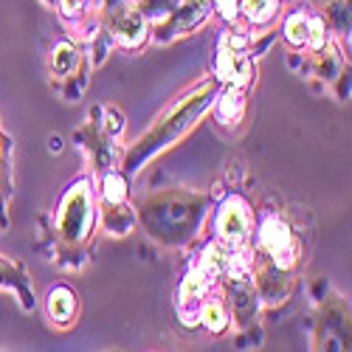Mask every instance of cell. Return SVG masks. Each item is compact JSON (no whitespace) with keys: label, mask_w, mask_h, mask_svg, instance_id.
I'll use <instances>...</instances> for the list:
<instances>
[{"label":"cell","mask_w":352,"mask_h":352,"mask_svg":"<svg viewBox=\"0 0 352 352\" xmlns=\"http://www.w3.org/2000/svg\"><path fill=\"white\" fill-rule=\"evenodd\" d=\"M285 37L293 43V45H307V37H310V14H302L296 12L287 25H285Z\"/></svg>","instance_id":"obj_12"},{"label":"cell","mask_w":352,"mask_h":352,"mask_svg":"<svg viewBox=\"0 0 352 352\" xmlns=\"http://www.w3.org/2000/svg\"><path fill=\"white\" fill-rule=\"evenodd\" d=\"M217 76L223 82H228L231 87H243L251 82V60L248 54H243V48H231L226 40H220V51H217Z\"/></svg>","instance_id":"obj_5"},{"label":"cell","mask_w":352,"mask_h":352,"mask_svg":"<svg viewBox=\"0 0 352 352\" xmlns=\"http://www.w3.org/2000/svg\"><path fill=\"white\" fill-rule=\"evenodd\" d=\"M200 318L212 333H223L226 324H228V313H226V305L220 299H206L200 307Z\"/></svg>","instance_id":"obj_10"},{"label":"cell","mask_w":352,"mask_h":352,"mask_svg":"<svg viewBox=\"0 0 352 352\" xmlns=\"http://www.w3.org/2000/svg\"><path fill=\"white\" fill-rule=\"evenodd\" d=\"M76 313V296L68 287H54L51 296H48V316L60 324H68Z\"/></svg>","instance_id":"obj_8"},{"label":"cell","mask_w":352,"mask_h":352,"mask_svg":"<svg viewBox=\"0 0 352 352\" xmlns=\"http://www.w3.org/2000/svg\"><path fill=\"white\" fill-rule=\"evenodd\" d=\"M60 9H63L65 17H76L85 9V0H60Z\"/></svg>","instance_id":"obj_16"},{"label":"cell","mask_w":352,"mask_h":352,"mask_svg":"<svg viewBox=\"0 0 352 352\" xmlns=\"http://www.w3.org/2000/svg\"><path fill=\"white\" fill-rule=\"evenodd\" d=\"M94 226V212H91V186L87 181H79L71 186V192L63 200L60 212V234L68 243H79L87 237V231Z\"/></svg>","instance_id":"obj_2"},{"label":"cell","mask_w":352,"mask_h":352,"mask_svg":"<svg viewBox=\"0 0 352 352\" xmlns=\"http://www.w3.org/2000/svg\"><path fill=\"white\" fill-rule=\"evenodd\" d=\"M217 237L223 245H228L231 251H240L248 237H251V228H254V217L251 209L243 197H228L220 212H217Z\"/></svg>","instance_id":"obj_3"},{"label":"cell","mask_w":352,"mask_h":352,"mask_svg":"<svg viewBox=\"0 0 352 352\" xmlns=\"http://www.w3.org/2000/svg\"><path fill=\"white\" fill-rule=\"evenodd\" d=\"M259 245L276 262V268H287L293 262V237H290V228L279 217H265L262 220Z\"/></svg>","instance_id":"obj_4"},{"label":"cell","mask_w":352,"mask_h":352,"mask_svg":"<svg viewBox=\"0 0 352 352\" xmlns=\"http://www.w3.org/2000/svg\"><path fill=\"white\" fill-rule=\"evenodd\" d=\"M209 12V0H181L178 6L172 9V14L161 23V34L158 40H169L175 34H184L189 28H195Z\"/></svg>","instance_id":"obj_6"},{"label":"cell","mask_w":352,"mask_h":352,"mask_svg":"<svg viewBox=\"0 0 352 352\" xmlns=\"http://www.w3.org/2000/svg\"><path fill=\"white\" fill-rule=\"evenodd\" d=\"M214 3H217L220 14H223L226 20H234V17H237V0H214Z\"/></svg>","instance_id":"obj_17"},{"label":"cell","mask_w":352,"mask_h":352,"mask_svg":"<svg viewBox=\"0 0 352 352\" xmlns=\"http://www.w3.org/2000/svg\"><path fill=\"white\" fill-rule=\"evenodd\" d=\"M276 3L279 0H243V12L254 23H268L276 14Z\"/></svg>","instance_id":"obj_14"},{"label":"cell","mask_w":352,"mask_h":352,"mask_svg":"<svg viewBox=\"0 0 352 352\" xmlns=\"http://www.w3.org/2000/svg\"><path fill=\"white\" fill-rule=\"evenodd\" d=\"M79 65V51L74 43H60L51 51V71L56 76H71Z\"/></svg>","instance_id":"obj_9"},{"label":"cell","mask_w":352,"mask_h":352,"mask_svg":"<svg viewBox=\"0 0 352 352\" xmlns=\"http://www.w3.org/2000/svg\"><path fill=\"white\" fill-rule=\"evenodd\" d=\"M127 197V186L119 175H107L104 178V203H124Z\"/></svg>","instance_id":"obj_15"},{"label":"cell","mask_w":352,"mask_h":352,"mask_svg":"<svg viewBox=\"0 0 352 352\" xmlns=\"http://www.w3.org/2000/svg\"><path fill=\"white\" fill-rule=\"evenodd\" d=\"M243 113V94L240 87H231L220 96V104H217V116L220 119H237V116Z\"/></svg>","instance_id":"obj_13"},{"label":"cell","mask_w":352,"mask_h":352,"mask_svg":"<svg viewBox=\"0 0 352 352\" xmlns=\"http://www.w3.org/2000/svg\"><path fill=\"white\" fill-rule=\"evenodd\" d=\"M209 104H212V82L200 85L192 96L181 99V102L175 104V107L164 116V119H161L150 133H146V138H141V144L135 146L133 155H130V161H127L130 169H138L141 161H146L150 155H155L158 150H164L169 141L178 138L186 127H192V119H197V116L206 110Z\"/></svg>","instance_id":"obj_1"},{"label":"cell","mask_w":352,"mask_h":352,"mask_svg":"<svg viewBox=\"0 0 352 352\" xmlns=\"http://www.w3.org/2000/svg\"><path fill=\"white\" fill-rule=\"evenodd\" d=\"M178 3H181V0H138L135 9L144 14L146 23H164Z\"/></svg>","instance_id":"obj_11"},{"label":"cell","mask_w":352,"mask_h":352,"mask_svg":"<svg viewBox=\"0 0 352 352\" xmlns=\"http://www.w3.org/2000/svg\"><path fill=\"white\" fill-rule=\"evenodd\" d=\"M113 37L127 48H135L146 37V20L138 9H124L113 20Z\"/></svg>","instance_id":"obj_7"}]
</instances>
